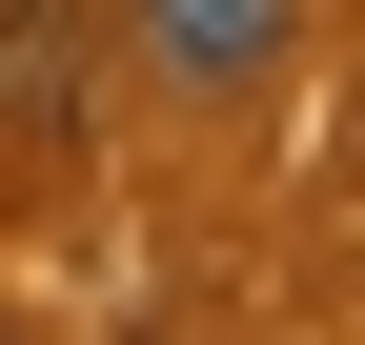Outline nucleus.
I'll use <instances>...</instances> for the list:
<instances>
[{
  "mask_svg": "<svg viewBox=\"0 0 365 345\" xmlns=\"http://www.w3.org/2000/svg\"><path fill=\"white\" fill-rule=\"evenodd\" d=\"M122 41H143L163 102H244V81H284L304 0H122Z\"/></svg>",
  "mask_w": 365,
  "mask_h": 345,
  "instance_id": "nucleus-1",
  "label": "nucleus"
},
{
  "mask_svg": "<svg viewBox=\"0 0 365 345\" xmlns=\"http://www.w3.org/2000/svg\"><path fill=\"white\" fill-rule=\"evenodd\" d=\"M61 102H81V0H0V122L41 143Z\"/></svg>",
  "mask_w": 365,
  "mask_h": 345,
  "instance_id": "nucleus-2",
  "label": "nucleus"
}]
</instances>
